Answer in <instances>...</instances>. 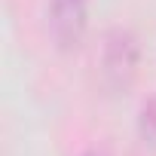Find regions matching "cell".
<instances>
[{"label": "cell", "mask_w": 156, "mask_h": 156, "mask_svg": "<svg viewBox=\"0 0 156 156\" xmlns=\"http://www.w3.org/2000/svg\"><path fill=\"white\" fill-rule=\"evenodd\" d=\"M89 25V0H49V34L58 49H76Z\"/></svg>", "instance_id": "2"}, {"label": "cell", "mask_w": 156, "mask_h": 156, "mask_svg": "<svg viewBox=\"0 0 156 156\" xmlns=\"http://www.w3.org/2000/svg\"><path fill=\"white\" fill-rule=\"evenodd\" d=\"M138 64H141L138 37L129 28H113L104 37V49H101V80H104V86L110 92H126L138 76Z\"/></svg>", "instance_id": "1"}, {"label": "cell", "mask_w": 156, "mask_h": 156, "mask_svg": "<svg viewBox=\"0 0 156 156\" xmlns=\"http://www.w3.org/2000/svg\"><path fill=\"white\" fill-rule=\"evenodd\" d=\"M138 129H141V138L156 144V98H150L144 107H141V116H138Z\"/></svg>", "instance_id": "3"}, {"label": "cell", "mask_w": 156, "mask_h": 156, "mask_svg": "<svg viewBox=\"0 0 156 156\" xmlns=\"http://www.w3.org/2000/svg\"><path fill=\"white\" fill-rule=\"evenodd\" d=\"M89 156H101V153H89Z\"/></svg>", "instance_id": "4"}]
</instances>
